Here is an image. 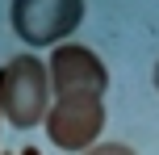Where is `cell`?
<instances>
[{"label": "cell", "mask_w": 159, "mask_h": 155, "mask_svg": "<svg viewBox=\"0 0 159 155\" xmlns=\"http://www.w3.org/2000/svg\"><path fill=\"white\" fill-rule=\"evenodd\" d=\"M0 113L17 130L42 126L50 113V71L34 55H13L0 67Z\"/></svg>", "instance_id": "cell-1"}, {"label": "cell", "mask_w": 159, "mask_h": 155, "mask_svg": "<svg viewBox=\"0 0 159 155\" xmlns=\"http://www.w3.org/2000/svg\"><path fill=\"white\" fill-rule=\"evenodd\" d=\"M8 21L25 46H63L84 21V0H13Z\"/></svg>", "instance_id": "cell-2"}, {"label": "cell", "mask_w": 159, "mask_h": 155, "mask_svg": "<svg viewBox=\"0 0 159 155\" xmlns=\"http://www.w3.org/2000/svg\"><path fill=\"white\" fill-rule=\"evenodd\" d=\"M42 126L59 151H92L105 130V105L101 97H59Z\"/></svg>", "instance_id": "cell-3"}, {"label": "cell", "mask_w": 159, "mask_h": 155, "mask_svg": "<svg viewBox=\"0 0 159 155\" xmlns=\"http://www.w3.org/2000/svg\"><path fill=\"white\" fill-rule=\"evenodd\" d=\"M46 71H50L55 101L59 97H105V88H109V67L101 63V55L92 46H80V42L55 46Z\"/></svg>", "instance_id": "cell-4"}, {"label": "cell", "mask_w": 159, "mask_h": 155, "mask_svg": "<svg viewBox=\"0 0 159 155\" xmlns=\"http://www.w3.org/2000/svg\"><path fill=\"white\" fill-rule=\"evenodd\" d=\"M84 155H134V147H126V143H96V147L84 151Z\"/></svg>", "instance_id": "cell-5"}, {"label": "cell", "mask_w": 159, "mask_h": 155, "mask_svg": "<svg viewBox=\"0 0 159 155\" xmlns=\"http://www.w3.org/2000/svg\"><path fill=\"white\" fill-rule=\"evenodd\" d=\"M21 155H42V151H38V147H25V151H21Z\"/></svg>", "instance_id": "cell-6"}, {"label": "cell", "mask_w": 159, "mask_h": 155, "mask_svg": "<svg viewBox=\"0 0 159 155\" xmlns=\"http://www.w3.org/2000/svg\"><path fill=\"white\" fill-rule=\"evenodd\" d=\"M155 92H159V63H155Z\"/></svg>", "instance_id": "cell-7"}, {"label": "cell", "mask_w": 159, "mask_h": 155, "mask_svg": "<svg viewBox=\"0 0 159 155\" xmlns=\"http://www.w3.org/2000/svg\"><path fill=\"white\" fill-rule=\"evenodd\" d=\"M0 117H4V113H0Z\"/></svg>", "instance_id": "cell-8"}]
</instances>
